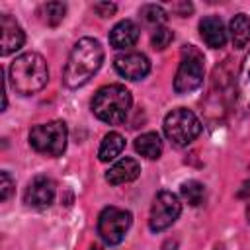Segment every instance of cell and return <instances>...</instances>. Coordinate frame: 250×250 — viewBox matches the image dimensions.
<instances>
[{"label":"cell","instance_id":"6da1fadb","mask_svg":"<svg viewBox=\"0 0 250 250\" xmlns=\"http://www.w3.org/2000/svg\"><path fill=\"white\" fill-rule=\"evenodd\" d=\"M104 47L94 37H82L74 43L62 70V80L68 88L84 86L102 66Z\"/></svg>","mask_w":250,"mask_h":250},{"label":"cell","instance_id":"7a4b0ae2","mask_svg":"<svg viewBox=\"0 0 250 250\" xmlns=\"http://www.w3.org/2000/svg\"><path fill=\"white\" fill-rule=\"evenodd\" d=\"M49 80V68L45 59L39 53H23L14 59L10 64V82L14 90L21 96H31L37 94L39 90L45 88Z\"/></svg>","mask_w":250,"mask_h":250},{"label":"cell","instance_id":"3957f363","mask_svg":"<svg viewBox=\"0 0 250 250\" xmlns=\"http://www.w3.org/2000/svg\"><path fill=\"white\" fill-rule=\"evenodd\" d=\"M131 92L121 84L102 86L92 98V111L98 119L109 125H121L131 109Z\"/></svg>","mask_w":250,"mask_h":250},{"label":"cell","instance_id":"277c9868","mask_svg":"<svg viewBox=\"0 0 250 250\" xmlns=\"http://www.w3.org/2000/svg\"><path fill=\"white\" fill-rule=\"evenodd\" d=\"M166 139L176 146H188L201 133V121L188 107H176L166 113L162 123Z\"/></svg>","mask_w":250,"mask_h":250},{"label":"cell","instance_id":"5b68a950","mask_svg":"<svg viewBox=\"0 0 250 250\" xmlns=\"http://www.w3.org/2000/svg\"><path fill=\"white\" fill-rule=\"evenodd\" d=\"M68 131L62 121H49L43 125H35L29 131V145L33 150L47 156H61L66 148Z\"/></svg>","mask_w":250,"mask_h":250},{"label":"cell","instance_id":"8992f818","mask_svg":"<svg viewBox=\"0 0 250 250\" xmlns=\"http://www.w3.org/2000/svg\"><path fill=\"white\" fill-rule=\"evenodd\" d=\"M203 55L191 45L182 51V61L174 78V90L178 94H189L203 82Z\"/></svg>","mask_w":250,"mask_h":250},{"label":"cell","instance_id":"52a82bcc","mask_svg":"<svg viewBox=\"0 0 250 250\" xmlns=\"http://www.w3.org/2000/svg\"><path fill=\"white\" fill-rule=\"evenodd\" d=\"M131 223H133V217L129 211L109 205L98 217V234L105 244L115 246L123 240Z\"/></svg>","mask_w":250,"mask_h":250},{"label":"cell","instance_id":"ba28073f","mask_svg":"<svg viewBox=\"0 0 250 250\" xmlns=\"http://www.w3.org/2000/svg\"><path fill=\"white\" fill-rule=\"evenodd\" d=\"M182 213V203L176 193L172 191H160L156 193L152 205H150V215H148V227L154 232L166 230L176 223V219Z\"/></svg>","mask_w":250,"mask_h":250},{"label":"cell","instance_id":"9c48e42d","mask_svg":"<svg viewBox=\"0 0 250 250\" xmlns=\"http://www.w3.org/2000/svg\"><path fill=\"white\" fill-rule=\"evenodd\" d=\"M113 66L119 76L127 80H141L150 72V61L143 53H125L115 57Z\"/></svg>","mask_w":250,"mask_h":250},{"label":"cell","instance_id":"30bf717a","mask_svg":"<svg viewBox=\"0 0 250 250\" xmlns=\"http://www.w3.org/2000/svg\"><path fill=\"white\" fill-rule=\"evenodd\" d=\"M55 182L47 176H37L33 178L27 188H25V193H23V201L29 205V207H47L53 203L55 199Z\"/></svg>","mask_w":250,"mask_h":250},{"label":"cell","instance_id":"8fae6325","mask_svg":"<svg viewBox=\"0 0 250 250\" xmlns=\"http://www.w3.org/2000/svg\"><path fill=\"white\" fill-rule=\"evenodd\" d=\"M0 29H2V43H0V53L2 55H10V53L23 47L25 33L10 14L0 16Z\"/></svg>","mask_w":250,"mask_h":250},{"label":"cell","instance_id":"7c38bea8","mask_svg":"<svg viewBox=\"0 0 250 250\" xmlns=\"http://www.w3.org/2000/svg\"><path fill=\"white\" fill-rule=\"evenodd\" d=\"M199 35L211 49H221L227 43V29L219 16H205L199 21Z\"/></svg>","mask_w":250,"mask_h":250},{"label":"cell","instance_id":"4fadbf2b","mask_svg":"<svg viewBox=\"0 0 250 250\" xmlns=\"http://www.w3.org/2000/svg\"><path fill=\"white\" fill-rule=\"evenodd\" d=\"M141 174V164L135 160V158H121L117 160L107 172H105V180L107 184L111 186H121V184H127V182H133L137 180Z\"/></svg>","mask_w":250,"mask_h":250},{"label":"cell","instance_id":"5bb4252c","mask_svg":"<svg viewBox=\"0 0 250 250\" xmlns=\"http://www.w3.org/2000/svg\"><path fill=\"white\" fill-rule=\"evenodd\" d=\"M139 39V25L133 20H121L109 31V45L113 49H129Z\"/></svg>","mask_w":250,"mask_h":250},{"label":"cell","instance_id":"9a60e30c","mask_svg":"<svg viewBox=\"0 0 250 250\" xmlns=\"http://www.w3.org/2000/svg\"><path fill=\"white\" fill-rule=\"evenodd\" d=\"M236 105L240 111L250 109V51L242 59L240 70H238V82H236Z\"/></svg>","mask_w":250,"mask_h":250},{"label":"cell","instance_id":"2e32d148","mask_svg":"<svg viewBox=\"0 0 250 250\" xmlns=\"http://www.w3.org/2000/svg\"><path fill=\"white\" fill-rule=\"evenodd\" d=\"M229 33L234 49L246 47V43L250 41V18L246 14H236L229 23Z\"/></svg>","mask_w":250,"mask_h":250},{"label":"cell","instance_id":"e0dca14e","mask_svg":"<svg viewBox=\"0 0 250 250\" xmlns=\"http://www.w3.org/2000/svg\"><path fill=\"white\" fill-rule=\"evenodd\" d=\"M135 150L148 158V160H154L162 154V141L158 137V133H143L135 139Z\"/></svg>","mask_w":250,"mask_h":250},{"label":"cell","instance_id":"ac0fdd59","mask_svg":"<svg viewBox=\"0 0 250 250\" xmlns=\"http://www.w3.org/2000/svg\"><path fill=\"white\" fill-rule=\"evenodd\" d=\"M123 148H125V139L119 133L111 131L104 137V141L100 145V150H98V158L102 162H109V160L117 158L123 152Z\"/></svg>","mask_w":250,"mask_h":250},{"label":"cell","instance_id":"d6986e66","mask_svg":"<svg viewBox=\"0 0 250 250\" xmlns=\"http://www.w3.org/2000/svg\"><path fill=\"white\" fill-rule=\"evenodd\" d=\"M180 193H182V197H184L189 205L197 207V205L203 203V197H205V186H203L201 182H197V180H188V182L182 184Z\"/></svg>","mask_w":250,"mask_h":250},{"label":"cell","instance_id":"ffe728a7","mask_svg":"<svg viewBox=\"0 0 250 250\" xmlns=\"http://www.w3.org/2000/svg\"><path fill=\"white\" fill-rule=\"evenodd\" d=\"M64 14H66V6L62 2H47L39 10V16H43V21L47 25H59Z\"/></svg>","mask_w":250,"mask_h":250},{"label":"cell","instance_id":"44dd1931","mask_svg":"<svg viewBox=\"0 0 250 250\" xmlns=\"http://www.w3.org/2000/svg\"><path fill=\"white\" fill-rule=\"evenodd\" d=\"M139 14L143 16V20H145L146 23H154L156 27L166 21V12H164V8H162V6H156V4H145Z\"/></svg>","mask_w":250,"mask_h":250},{"label":"cell","instance_id":"7402d4cb","mask_svg":"<svg viewBox=\"0 0 250 250\" xmlns=\"http://www.w3.org/2000/svg\"><path fill=\"white\" fill-rule=\"evenodd\" d=\"M172 39H174V33L164 25H158L150 35V43H152V47L156 51H164L172 43Z\"/></svg>","mask_w":250,"mask_h":250},{"label":"cell","instance_id":"603a6c76","mask_svg":"<svg viewBox=\"0 0 250 250\" xmlns=\"http://www.w3.org/2000/svg\"><path fill=\"white\" fill-rule=\"evenodd\" d=\"M0 180H2V184H0V197H2V201H6L10 197V193H12V189H14V182H12L8 172H2Z\"/></svg>","mask_w":250,"mask_h":250},{"label":"cell","instance_id":"cb8c5ba5","mask_svg":"<svg viewBox=\"0 0 250 250\" xmlns=\"http://www.w3.org/2000/svg\"><path fill=\"white\" fill-rule=\"evenodd\" d=\"M115 10H117V6L111 4V2H98V4H94V12H96L98 16H102V18H109V16H113Z\"/></svg>","mask_w":250,"mask_h":250},{"label":"cell","instance_id":"d4e9b609","mask_svg":"<svg viewBox=\"0 0 250 250\" xmlns=\"http://www.w3.org/2000/svg\"><path fill=\"white\" fill-rule=\"evenodd\" d=\"M172 10H174V12H180V16H188L193 8H191V4L184 2V4H174V6H172Z\"/></svg>","mask_w":250,"mask_h":250},{"label":"cell","instance_id":"484cf974","mask_svg":"<svg viewBox=\"0 0 250 250\" xmlns=\"http://www.w3.org/2000/svg\"><path fill=\"white\" fill-rule=\"evenodd\" d=\"M246 217H248V223H250V197H248V209H246Z\"/></svg>","mask_w":250,"mask_h":250},{"label":"cell","instance_id":"4316f807","mask_svg":"<svg viewBox=\"0 0 250 250\" xmlns=\"http://www.w3.org/2000/svg\"><path fill=\"white\" fill-rule=\"evenodd\" d=\"M90 250H100V248H98V246H92V248H90Z\"/></svg>","mask_w":250,"mask_h":250}]
</instances>
